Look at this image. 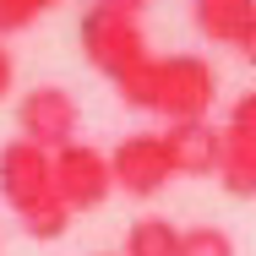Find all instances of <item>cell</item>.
<instances>
[{
    "label": "cell",
    "mask_w": 256,
    "mask_h": 256,
    "mask_svg": "<svg viewBox=\"0 0 256 256\" xmlns=\"http://www.w3.org/2000/svg\"><path fill=\"white\" fill-rule=\"evenodd\" d=\"M93 6H109V11H126V16H142L153 0H93Z\"/></svg>",
    "instance_id": "5bb4252c"
},
{
    "label": "cell",
    "mask_w": 256,
    "mask_h": 256,
    "mask_svg": "<svg viewBox=\"0 0 256 256\" xmlns=\"http://www.w3.org/2000/svg\"><path fill=\"white\" fill-rule=\"evenodd\" d=\"M180 256H240V251H234V234L229 229L191 224V229H180Z\"/></svg>",
    "instance_id": "8fae6325"
},
{
    "label": "cell",
    "mask_w": 256,
    "mask_h": 256,
    "mask_svg": "<svg viewBox=\"0 0 256 256\" xmlns=\"http://www.w3.org/2000/svg\"><path fill=\"white\" fill-rule=\"evenodd\" d=\"M218 186L240 202L256 196V93H240L224 114V164H218Z\"/></svg>",
    "instance_id": "52a82bcc"
},
{
    "label": "cell",
    "mask_w": 256,
    "mask_h": 256,
    "mask_svg": "<svg viewBox=\"0 0 256 256\" xmlns=\"http://www.w3.org/2000/svg\"><path fill=\"white\" fill-rule=\"evenodd\" d=\"M93 256H120V251H93Z\"/></svg>",
    "instance_id": "e0dca14e"
},
{
    "label": "cell",
    "mask_w": 256,
    "mask_h": 256,
    "mask_svg": "<svg viewBox=\"0 0 256 256\" xmlns=\"http://www.w3.org/2000/svg\"><path fill=\"white\" fill-rule=\"evenodd\" d=\"M191 22L207 44H229L240 50V38L256 22V0H191Z\"/></svg>",
    "instance_id": "9c48e42d"
},
{
    "label": "cell",
    "mask_w": 256,
    "mask_h": 256,
    "mask_svg": "<svg viewBox=\"0 0 256 256\" xmlns=\"http://www.w3.org/2000/svg\"><path fill=\"white\" fill-rule=\"evenodd\" d=\"M16 131H22V142L44 148V153H60V148L82 142L76 136L82 131V109H76V98L60 82H38L33 93H22V104H16Z\"/></svg>",
    "instance_id": "277c9868"
},
{
    "label": "cell",
    "mask_w": 256,
    "mask_h": 256,
    "mask_svg": "<svg viewBox=\"0 0 256 256\" xmlns=\"http://www.w3.org/2000/svg\"><path fill=\"white\" fill-rule=\"evenodd\" d=\"M38 6H44V11H54V6H60V0H38Z\"/></svg>",
    "instance_id": "2e32d148"
},
{
    "label": "cell",
    "mask_w": 256,
    "mask_h": 256,
    "mask_svg": "<svg viewBox=\"0 0 256 256\" xmlns=\"http://www.w3.org/2000/svg\"><path fill=\"white\" fill-rule=\"evenodd\" d=\"M120 256H180V229H174V218H164V212L136 218V224L126 229V251Z\"/></svg>",
    "instance_id": "30bf717a"
},
{
    "label": "cell",
    "mask_w": 256,
    "mask_h": 256,
    "mask_svg": "<svg viewBox=\"0 0 256 256\" xmlns=\"http://www.w3.org/2000/svg\"><path fill=\"white\" fill-rule=\"evenodd\" d=\"M169 158H174V174H218L224 164V126L212 120H180L164 131Z\"/></svg>",
    "instance_id": "ba28073f"
},
{
    "label": "cell",
    "mask_w": 256,
    "mask_h": 256,
    "mask_svg": "<svg viewBox=\"0 0 256 256\" xmlns=\"http://www.w3.org/2000/svg\"><path fill=\"white\" fill-rule=\"evenodd\" d=\"M76 44H82V60L109 76V82H126L142 60H148V28L142 16H126V11H109V6H88L82 22H76Z\"/></svg>",
    "instance_id": "3957f363"
},
{
    "label": "cell",
    "mask_w": 256,
    "mask_h": 256,
    "mask_svg": "<svg viewBox=\"0 0 256 256\" xmlns=\"http://www.w3.org/2000/svg\"><path fill=\"white\" fill-rule=\"evenodd\" d=\"M38 16H44V6H38V0H0V44H6V33L33 28Z\"/></svg>",
    "instance_id": "7c38bea8"
},
{
    "label": "cell",
    "mask_w": 256,
    "mask_h": 256,
    "mask_svg": "<svg viewBox=\"0 0 256 256\" xmlns=\"http://www.w3.org/2000/svg\"><path fill=\"white\" fill-rule=\"evenodd\" d=\"M54 191L71 212H93V207L109 202L114 191V169H109V153L93 148V142H71L54 153Z\"/></svg>",
    "instance_id": "5b68a950"
},
{
    "label": "cell",
    "mask_w": 256,
    "mask_h": 256,
    "mask_svg": "<svg viewBox=\"0 0 256 256\" xmlns=\"http://www.w3.org/2000/svg\"><path fill=\"white\" fill-rule=\"evenodd\" d=\"M109 169H114V186H120V191L158 196V191L174 180V158H169L164 131H131V136H120V148L109 153Z\"/></svg>",
    "instance_id": "8992f818"
},
{
    "label": "cell",
    "mask_w": 256,
    "mask_h": 256,
    "mask_svg": "<svg viewBox=\"0 0 256 256\" xmlns=\"http://www.w3.org/2000/svg\"><path fill=\"white\" fill-rule=\"evenodd\" d=\"M0 196L33 240H60L71 229V207L54 191V153L22 142V136H11L0 148Z\"/></svg>",
    "instance_id": "7a4b0ae2"
},
{
    "label": "cell",
    "mask_w": 256,
    "mask_h": 256,
    "mask_svg": "<svg viewBox=\"0 0 256 256\" xmlns=\"http://www.w3.org/2000/svg\"><path fill=\"white\" fill-rule=\"evenodd\" d=\"M114 93L126 109L158 114L169 126L207 120V109L218 104V71L207 54H148L126 82H114Z\"/></svg>",
    "instance_id": "6da1fadb"
},
{
    "label": "cell",
    "mask_w": 256,
    "mask_h": 256,
    "mask_svg": "<svg viewBox=\"0 0 256 256\" xmlns=\"http://www.w3.org/2000/svg\"><path fill=\"white\" fill-rule=\"evenodd\" d=\"M240 60H246V66H256V22H251V33L240 38Z\"/></svg>",
    "instance_id": "9a60e30c"
},
{
    "label": "cell",
    "mask_w": 256,
    "mask_h": 256,
    "mask_svg": "<svg viewBox=\"0 0 256 256\" xmlns=\"http://www.w3.org/2000/svg\"><path fill=\"white\" fill-rule=\"evenodd\" d=\"M11 82H16V60H11V50L0 44V98L11 93Z\"/></svg>",
    "instance_id": "4fadbf2b"
}]
</instances>
